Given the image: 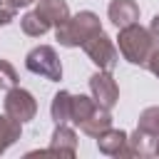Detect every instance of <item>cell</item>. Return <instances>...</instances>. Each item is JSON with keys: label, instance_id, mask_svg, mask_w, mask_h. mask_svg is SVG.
<instances>
[{"label": "cell", "instance_id": "obj_1", "mask_svg": "<svg viewBox=\"0 0 159 159\" xmlns=\"http://www.w3.org/2000/svg\"><path fill=\"white\" fill-rule=\"evenodd\" d=\"M157 45H159L157 37H154L147 27H142L139 22L127 25V27H119L117 47H119L122 57H124L129 65H139V67H144L147 60H149V55L157 50Z\"/></svg>", "mask_w": 159, "mask_h": 159}, {"label": "cell", "instance_id": "obj_2", "mask_svg": "<svg viewBox=\"0 0 159 159\" xmlns=\"http://www.w3.org/2000/svg\"><path fill=\"white\" fill-rule=\"evenodd\" d=\"M97 32H102V22L92 10H80L77 15H70L62 25L55 27V37L62 47H82Z\"/></svg>", "mask_w": 159, "mask_h": 159}, {"label": "cell", "instance_id": "obj_3", "mask_svg": "<svg viewBox=\"0 0 159 159\" xmlns=\"http://www.w3.org/2000/svg\"><path fill=\"white\" fill-rule=\"evenodd\" d=\"M25 67L32 75H40L50 82H60L62 80V62L55 52V47L50 45H37L25 55Z\"/></svg>", "mask_w": 159, "mask_h": 159}, {"label": "cell", "instance_id": "obj_4", "mask_svg": "<svg viewBox=\"0 0 159 159\" xmlns=\"http://www.w3.org/2000/svg\"><path fill=\"white\" fill-rule=\"evenodd\" d=\"M82 50H84V55L99 67V70H107V72H112L114 67H117V60H119V52H117V45H114V40L102 30V32H97V35H92L84 45H82Z\"/></svg>", "mask_w": 159, "mask_h": 159}, {"label": "cell", "instance_id": "obj_5", "mask_svg": "<svg viewBox=\"0 0 159 159\" xmlns=\"http://www.w3.org/2000/svg\"><path fill=\"white\" fill-rule=\"evenodd\" d=\"M5 114L12 117V119L20 122V124L35 119V114H37V102H35L32 92H27V89H22V87L7 89V94H5Z\"/></svg>", "mask_w": 159, "mask_h": 159}, {"label": "cell", "instance_id": "obj_6", "mask_svg": "<svg viewBox=\"0 0 159 159\" xmlns=\"http://www.w3.org/2000/svg\"><path fill=\"white\" fill-rule=\"evenodd\" d=\"M47 157V154H55V157H75L77 154V132L67 124H55V132L50 137V147L47 149H37V152H27V157Z\"/></svg>", "mask_w": 159, "mask_h": 159}, {"label": "cell", "instance_id": "obj_7", "mask_svg": "<svg viewBox=\"0 0 159 159\" xmlns=\"http://www.w3.org/2000/svg\"><path fill=\"white\" fill-rule=\"evenodd\" d=\"M89 92H92V99L104 109H112L119 102V87H117L112 72H107V70H99L89 77Z\"/></svg>", "mask_w": 159, "mask_h": 159}, {"label": "cell", "instance_id": "obj_8", "mask_svg": "<svg viewBox=\"0 0 159 159\" xmlns=\"http://www.w3.org/2000/svg\"><path fill=\"white\" fill-rule=\"evenodd\" d=\"M157 142H159V137L142 132V129H134L132 134H127V144H124L122 157H154Z\"/></svg>", "mask_w": 159, "mask_h": 159}, {"label": "cell", "instance_id": "obj_9", "mask_svg": "<svg viewBox=\"0 0 159 159\" xmlns=\"http://www.w3.org/2000/svg\"><path fill=\"white\" fill-rule=\"evenodd\" d=\"M107 17L114 27H127L139 22V5L134 0H112L107 7Z\"/></svg>", "mask_w": 159, "mask_h": 159}, {"label": "cell", "instance_id": "obj_10", "mask_svg": "<svg viewBox=\"0 0 159 159\" xmlns=\"http://www.w3.org/2000/svg\"><path fill=\"white\" fill-rule=\"evenodd\" d=\"M97 139V149L102 152V154H107V157H122V152H124V144H127V132L124 129H104L99 137H94Z\"/></svg>", "mask_w": 159, "mask_h": 159}, {"label": "cell", "instance_id": "obj_11", "mask_svg": "<svg viewBox=\"0 0 159 159\" xmlns=\"http://www.w3.org/2000/svg\"><path fill=\"white\" fill-rule=\"evenodd\" d=\"M35 12H37L42 20H47L50 27H57V25H62V22L70 17V7H67L65 0H37Z\"/></svg>", "mask_w": 159, "mask_h": 159}, {"label": "cell", "instance_id": "obj_12", "mask_svg": "<svg viewBox=\"0 0 159 159\" xmlns=\"http://www.w3.org/2000/svg\"><path fill=\"white\" fill-rule=\"evenodd\" d=\"M112 127V114H109V109H104V107H99L97 104V109L80 124V129L87 134V137H99L104 129H109Z\"/></svg>", "mask_w": 159, "mask_h": 159}, {"label": "cell", "instance_id": "obj_13", "mask_svg": "<svg viewBox=\"0 0 159 159\" xmlns=\"http://www.w3.org/2000/svg\"><path fill=\"white\" fill-rule=\"evenodd\" d=\"M50 114H52V122H55V124H67V122H70V114H72V94H70L67 89H60V92L52 97Z\"/></svg>", "mask_w": 159, "mask_h": 159}, {"label": "cell", "instance_id": "obj_14", "mask_svg": "<svg viewBox=\"0 0 159 159\" xmlns=\"http://www.w3.org/2000/svg\"><path fill=\"white\" fill-rule=\"evenodd\" d=\"M20 134H22V124L15 122V119L7 117V114H0V154L7 152V149L20 139Z\"/></svg>", "mask_w": 159, "mask_h": 159}, {"label": "cell", "instance_id": "obj_15", "mask_svg": "<svg viewBox=\"0 0 159 159\" xmlns=\"http://www.w3.org/2000/svg\"><path fill=\"white\" fill-rule=\"evenodd\" d=\"M97 109V102L87 94H72V114H70V122L75 127H80L92 112Z\"/></svg>", "mask_w": 159, "mask_h": 159}, {"label": "cell", "instance_id": "obj_16", "mask_svg": "<svg viewBox=\"0 0 159 159\" xmlns=\"http://www.w3.org/2000/svg\"><path fill=\"white\" fill-rule=\"evenodd\" d=\"M20 27H22V32L30 35V37H42V35L50 30V22L42 20L35 10H30V12H25V15L20 17Z\"/></svg>", "mask_w": 159, "mask_h": 159}, {"label": "cell", "instance_id": "obj_17", "mask_svg": "<svg viewBox=\"0 0 159 159\" xmlns=\"http://www.w3.org/2000/svg\"><path fill=\"white\" fill-rule=\"evenodd\" d=\"M137 129H142V132H149V134L159 137V104L142 109L139 122H137Z\"/></svg>", "mask_w": 159, "mask_h": 159}, {"label": "cell", "instance_id": "obj_18", "mask_svg": "<svg viewBox=\"0 0 159 159\" xmlns=\"http://www.w3.org/2000/svg\"><path fill=\"white\" fill-rule=\"evenodd\" d=\"M17 87V70L7 62V60H0V89H12Z\"/></svg>", "mask_w": 159, "mask_h": 159}, {"label": "cell", "instance_id": "obj_19", "mask_svg": "<svg viewBox=\"0 0 159 159\" xmlns=\"http://www.w3.org/2000/svg\"><path fill=\"white\" fill-rule=\"evenodd\" d=\"M154 77H159V45H157V50L149 55V60H147V65H144Z\"/></svg>", "mask_w": 159, "mask_h": 159}, {"label": "cell", "instance_id": "obj_20", "mask_svg": "<svg viewBox=\"0 0 159 159\" xmlns=\"http://www.w3.org/2000/svg\"><path fill=\"white\" fill-rule=\"evenodd\" d=\"M15 12H17V10H12V7H2V5H0V25H10V22L15 20Z\"/></svg>", "mask_w": 159, "mask_h": 159}, {"label": "cell", "instance_id": "obj_21", "mask_svg": "<svg viewBox=\"0 0 159 159\" xmlns=\"http://www.w3.org/2000/svg\"><path fill=\"white\" fill-rule=\"evenodd\" d=\"M149 32H152V35L159 40V12H157V15L152 17V22H149Z\"/></svg>", "mask_w": 159, "mask_h": 159}, {"label": "cell", "instance_id": "obj_22", "mask_svg": "<svg viewBox=\"0 0 159 159\" xmlns=\"http://www.w3.org/2000/svg\"><path fill=\"white\" fill-rule=\"evenodd\" d=\"M154 157H159V142H157V152H154Z\"/></svg>", "mask_w": 159, "mask_h": 159}]
</instances>
